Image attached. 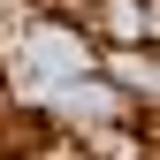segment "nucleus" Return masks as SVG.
Returning <instances> with one entry per match:
<instances>
[{
	"label": "nucleus",
	"mask_w": 160,
	"mask_h": 160,
	"mask_svg": "<svg viewBox=\"0 0 160 160\" xmlns=\"http://www.w3.org/2000/svg\"><path fill=\"white\" fill-rule=\"evenodd\" d=\"M99 38L107 46H152L160 38V8L152 0H99Z\"/></svg>",
	"instance_id": "f257e3e1"
},
{
	"label": "nucleus",
	"mask_w": 160,
	"mask_h": 160,
	"mask_svg": "<svg viewBox=\"0 0 160 160\" xmlns=\"http://www.w3.org/2000/svg\"><path fill=\"white\" fill-rule=\"evenodd\" d=\"M92 69H107V84L152 99V46H92Z\"/></svg>",
	"instance_id": "f03ea898"
}]
</instances>
